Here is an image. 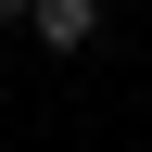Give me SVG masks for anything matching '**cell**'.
Masks as SVG:
<instances>
[{
	"label": "cell",
	"mask_w": 152,
	"mask_h": 152,
	"mask_svg": "<svg viewBox=\"0 0 152 152\" xmlns=\"http://www.w3.org/2000/svg\"><path fill=\"white\" fill-rule=\"evenodd\" d=\"M0 26H26V0H0Z\"/></svg>",
	"instance_id": "obj_2"
},
{
	"label": "cell",
	"mask_w": 152,
	"mask_h": 152,
	"mask_svg": "<svg viewBox=\"0 0 152 152\" xmlns=\"http://www.w3.org/2000/svg\"><path fill=\"white\" fill-rule=\"evenodd\" d=\"M26 26H38V51H89L102 38V0H26Z\"/></svg>",
	"instance_id": "obj_1"
}]
</instances>
